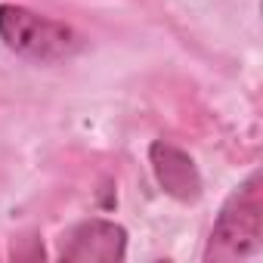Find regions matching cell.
Here are the masks:
<instances>
[{"mask_svg":"<svg viewBox=\"0 0 263 263\" xmlns=\"http://www.w3.org/2000/svg\"><path fill=\"white\" fill-rule=\"evenodd\" d=\"M263 235V189L260 174L254 171L220 208V217L211 229L204 260H238L260 248Z\"/></svg>","mask_w":263,"mask_h":263,"instance_id":"cell-1","label":"cell"},{"mask_svg":"<svg viewBox=\"0 0 263 263\" xmlns=\"http://www.w3.org/2000/svg\"><path fill=\"white\" fill-rule=\"evenodd\" d=\"M0 41L34 62H62L81 50V37L56 19L16 4H0Z\"/></svg>","mask_w":263,"mask_h":263,"instance_id":"cell-2","label":"cell"},{"mask_svg":"<svg viewBox=\"0 0 263 263\" xmlns=\"http://www.w3.org/2000/svg\"><path fill=\"white\" fill-rule=\"evenodd\" d=\"M127 254V232L111 220H84L65 238L59 257L68 263H115Z\"/></svg>","mask_w":263,"mask_h":263,"instance_id":"cell-3","label":"cell"},{"mask_svg":"<svg viewBox=\"0 0 263 263\" xmlns=\"http://www.w3.org/2000/svg\"><path fill=\"white\" fill-rule=\"evenodd\" d=\"M149 164H152V174H155L158 186L171 198H177V201H195L201 195V174H198L195 161L183 149L158 140V143L149 146Z\"/></svg>","mask_w":263,"mask_h":263,"instance_id":"cell-4","label":"cell"}]
</instances>
